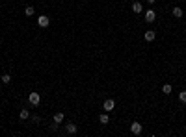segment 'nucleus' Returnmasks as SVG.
<instances>
[{"instance_id": "f257e3e1", "label": "nucleus", "mask_w": 186, "mask_h": 137, "mask_svg": "<svg viewBox=\"0 0 186 137\" xmlns=\"http://www.w3.org/2000/svg\"><path fill=\"white\" fill-rule=\"evenodd\" d=\"M28 102L32 104V106H39V102H41V96H39V93H30Z\"/></svg>"}, {"instance_id": "f03ea898", "label": "nucleus", "mask_w": 186, "mask_h": 137, "mask_svg": "<svg viewBox=\"0 0 186 137\" xmlns=\"http://www.w3.org/2000/svg\"><path fill=\"white\" fill-rule=\"evenodd\" d=\"M142 124H140V122H132V124H130V131H132V134L134 135H140V134H142Z\"/></svg>"}, {"instance_id": "7ed1b4c3", "label": "nucleus", "mask_w": 186, "mask_h": 137, "mask_svg": "<svg viewBox=\"0 0 186 137\" xmlns=\"http://www.w3.org/2000/svg\"><path fill=\"white\" fill-rule=\"evenodd\" d=\"M102 108H104V111H108V113H110V111H112V109L115 108V102H114V100H112V98H108V100H104V104H102Z\"/></svg>"}, {"instance_id": "20e7f679", "label": "nucleus", "mask_w": 186, "mask_h": 137, "mask_svg": "<svg viewBox=\"0 0 186 137\" xmlns=\"http://www.w3.org/2000/svg\"><path fill=\"white\" fill-rule=\"evenodd\" d=\"M48 17H47V15H41V17H39L37 19V24H39V26H41V28H47L48 26Z\"/></svg>"}, {"instance_id": "39448f33", "label": "nucleus", "mask_w": 186, "mask_h": 137, "mask_svg": "<svg viewBox=\"0 0 186 137\" xmlns=\"http://www.w3.org/2000/svg\"><path fill=\"white\" fill-rule=\"evenodd\" d=\"M154 19H157V13H154L153 9H149V11H145V22H153Z\"/></svg>"}, {"instance_id": "423d86ee", "label": "nucleus", "mask_w": 186, "mask_h": 137, "mask_svg": "<svg viewBox=\"0 0 186 137\" xmlns=\"http://www.w3.org/2000/svg\"><path fill=\"white\" fill-rule=\"evenodd\" d=\"M154 37H157V33H154L153 30H149V32H145V33H143V39H145V41H149V43H151V41H154Z\"/></svg>"}, {"instance_id": "0eeeda50", "label": "nucleus", "mask_w": 186, "mask_h": 137, "mask_svg": "<svg viewBox=\"0 0 186 137\" xmlns=\"http://www.w3.org/2000/svg\"><path fill=\"white\" fill-rule=\"evenodd\" d=\"M54 122H56V124H62L63 122V113H62V111L54 113Z\"/></svg>"}, {"instance_id": "6e6552de", "label": "nucleus", "mask_w": 186, "mask_h": 137, "mask_svg": "<svg viewBox=\"0 0 186 137\" xmlns=\"http://www.w3.org/2000/svg\"><path fill=\"white\" fill-rule=\"evenodd\" d=\"M65 130H67V134H77V124H73V122H69L67 126H65Z\"/></svg>"}, {"instance_id": "1a4fd4ad", "label": "nucleus", "mask_w": 186, "mask_h": 137, "mask_svg": "<svg viewBox=\"0 0 186 137\" xmlns=\"http://www.w3.org/2000/svg\"><path fill=\"white\" fill-rule=\"evenodd\" d=\"M132 11H134V13H142V11H143L142 4H140V2H134V4H132Z\"/></svg>"}, {"instance_id": "9d476101", "label": "nucleus", "mask_w": 186, "mask_h": 137, "mask_svg": "<svg viewBox=\"0 0 186 137\" xmlns=\"http://www.w3.org/2000/svg\"><path fill=\"white\" fill-rule=\"evenodd\" d=\"M173 17H177V19H180V17H182V8L175 6V8H173Z\"/></svg>"}, {"instance_id": "9b49d317", "label": "nucleus", "mask_w": 186, "mask_h": 137, "mask_svg": "<svg viewBox=\"0 0 186 137\" xmlns=\"http://www.w3.org/2000/svg\"><path fill=\"white\" fill-rule=\"evenodd\" d=\"M108 120H110V119H108V111L99 117V122H100V124H108Z\"/></svg>"}, {"instance_id": "f8f14e48", "label": "nucleus", "mask_w": 186, "mask_h": 137, "mask_svg": "<svg viewBox=\"0 0 186 137\" xmlns=\"http://www.w3.org/2000/svg\"><path fill=\"white\" fill-rule=\"evenodd\" d=\"M19 117H21V120H26L30 117V111L28 109H21V113H19Z\"/></svg>"}, {"instance_id": "ddd939ff", "label": "nucleus", "mask_w": 186, "mask_h": 137, "mask_svg": "<svg viewBox=\"0 0 186 137\" xmlns=\"http://www.w3.org/2000/svg\"><path fill=\"white\" fill-rule=\"evenodd\" d=\"M24 13H26L28 17H32V15L36 13V9H34V6H26V9H24Z\"/></svg>"}, {"instance_id": "4468645a", "label": "nucleus", "mask_w": 186, "mask_h": 137, "mask_svg": "<svg viewBox=\"0 0 186 137\" xmlns=\"http://www.w3.org/2000/svg\"><path fill=\"white\" fill-rule=\"evenodd\" d=\"M162 91H164L166 95H169V93H171V91H173V87H171V85H169V83H166L164 87H162Z\"/></svg>"}, {"instance_id": "2eb2a0df", "label": "nucleus", "mask_w": 186, "mask_h": 137, "mask_svg": "<svg viewBox=\"0 0 186 137\" xmlns=\"http://www.w3.org/2000/svg\"><path fill=\"white\" fill-rule=\"evenodd\" d=\"M179 100L182 104H186V91H180V93H179Z\"/></svg>"}, {"instance_id": "dca6fc26", "label": "nucleus", "mask_w": 186, "mask_h": 137, "mask_svg": "<svg viewBox=\"0 0 186 137\" xmlns=\"http://www.w3.org/2000/svg\"><path fill=\"white\" fill-rule=\"evenodd\" d=\"M0 82H4V83H9V82H11V76H9V74H4L2 78H0Z\"/></svg>"}, {"instance_id": "f3484780", "label": "nucleus", "mask_w": 186, "mask_h": 137, "mask_svg": "<svg viewBox=\"0 0 186 137\" xmlns=\"http://www.w3.org/2000/svg\"><path fill=\"white\" fill-rule=\"evenodd\" d=\"M34 122H36V124L41 122V117H39V115H34Z\"/></svg>"}, {"instance_id": "a211bd4d", "label": "nucleus", "mask_w": 186, "mask_h": 137, "mask_svg": "<svg viewBox=\"0 0 186 137\" xmlns=\"http://www.w3.org/2000/svg\"><path fill=\"white\" fill-rule=\"evenodd\" d=\"M147 2H149V4H154V2H157V0H147Z\"/></svg>"}]
</instances>
